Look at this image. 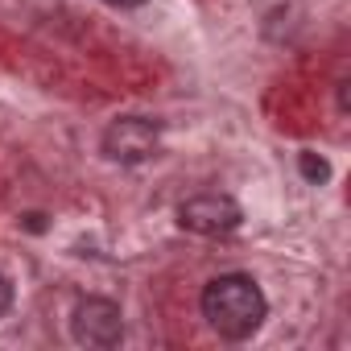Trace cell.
I'll return each mask as SVG.
<instances>
[{
    "label": "cell",
    "mask_w": 351,
    "mask_h": 351,
    "mask_svg": "<svg viewBox=\"0 0 351 351\" xmlns=\"http://www.w3.org/2000/svg\"><path fill=\"white\" fill-rule=\"evenodd\" d=\"M203 318L207 326L219 335V339H252L261 326H265V314H269V302H265V289L256 285V277L248 273H219L203 285Z\"/></svg>",
    "instance_id": "6da1fadb"
},
{
    "label": "cell",
    "mask_w": 351,
    "mask_h": 351,
    "mask_svg": "<svg viewBox=\"0 0 351 351\" xmlns=\"http://www.w3.org/2000/svg\"><path fill=\"white\" fill-rule=\"evenodd\" d=\"M99 149L116 165H141V161L157 157V149H161V120H149V116H116L104 128Z\"/></svg>",
    "instance_id": "7a4b0ae2"
},
{
    "label": "cell",
    "mask_w": 351,
    "mask_h": 351,
    "mask_svg": "<svg viewBox=\"0 0 351 351\" xmlns=\"http://www.w3.org/2000/svg\"><path fill=\"white\" fill-rule=\"evenodd\" d=\"M71 335L83 347H116L124 339V314L112 298H79L71 310Z\"/></svg>",
    "instance_id": "3957f363"
},
{
    "label": "cell",
    "mask_w": 351,
    "mask_h": 351,
    "mask_svg": "<svg viewBox=\"0 0 351 351\" xmlns=\"http://www.w3.org/2000/svg\"><path fill=\"white\" fill-rule=\"evenodd\" d=\"M244 223V211L232 195H195L178 207V228L191 236H232Z\"/></svg>",
    "instance_id": "277c9868"
},
{
    "label": "cell",
    "mask_w": 351,
    "mask_h": 351,
    "mask_svg": "<svg viewBox=\"0 0 351 351\" xmlns=\"http://www.w3.org/2000/svg\"><path fill=\"white\" fill-rule=\"evenodd\" d=\"M298 169H302V178H306V182H314V186H322V182L330 178L326 157H318L314 149H302V153H298Z\"/></svg>",
    "instance_id": "5b68a950"
},
{
    "label": "cell",
    "mask_w": 351,
    "mask_h": 351,
    "mask_svg": "<svg viewBox=\"0 0 351 351\" xmlns=\"http://www.w3.org/2000/svg\"><path fill=\"white\" fill-rule=\"evenodd\" d=\"M9 310H13V281L0 273V318H5Z\"/></svg>",
    "instance_id": "8992f818"
},
{
    "label": "cell",
    "mask_w": 351,
    "mask_h": 351,
    "mask_svg": "<svg viewBox=\"0 0 351 351\" xmlns=\"http://www.w3.org/2000/svg\"><path fill=\"white\" fill-rule=\"evenodd\" d=\"M108 5H116V9H141L145 0H108Z\"/></svg>",
    "instance_id": "52a82bcc"
}]
</instances>
